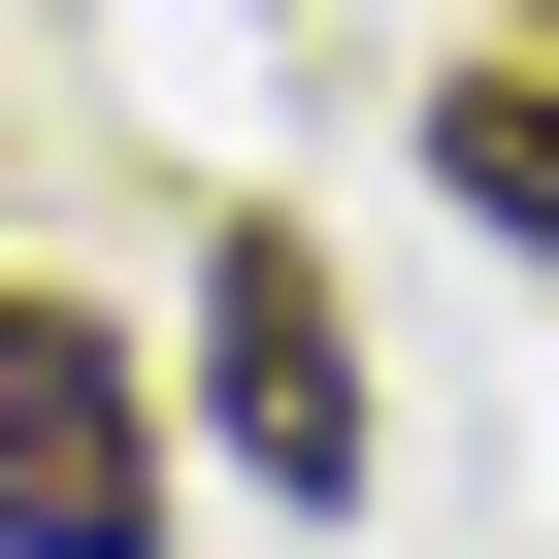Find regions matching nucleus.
I'll return each mask as SVG.
<instances>
[{
  "mask_svg": "<svg viewBox=\"0 0 559 559\" xmlns=\"http://www.w3.org/2000/svg\"><path fill=\"white\" fill-rule=\"evenodd\" d=\"M198 428L297 493V526L362 493V330H330V263H297V230H230V263H198Z\"/></svg>",
  "mask_w": 559,
  "mask_h": 559,
  "instance_id": "f03ea898",
  "label": "nucleus"
},
{
  "mask_svg": "<svg viewBox=\"0 0 559 559\" xmlns=\"http://www.w3.org/2000/svg\"><path fill=\"white\" fill-rule=\"evenodd\" d=\"M428 165H461V230H526V263H559V99H526V67H461V99H428Z\"/></svg>",
  "mask_w": 559,
  "mask_h": 559,
  "instance_id": "7ed1b4c3",
  "label": "nucleus"
},
{
  "mask_svg": "<svg viewBox=\"0 0 559 559\" xmlns=\"http://www.w3.org/2000/svg\"><path fill=\"white\" fill-rule=\"evenodd\" d=\"M0 559H165V428H132V330L0 297Z\"/></svg>",
  "mask_w": 559,
  "mask_h": 559,
  "instance_id": "f257e3e1",
  "label": "nucleus"
}]
</instances>
